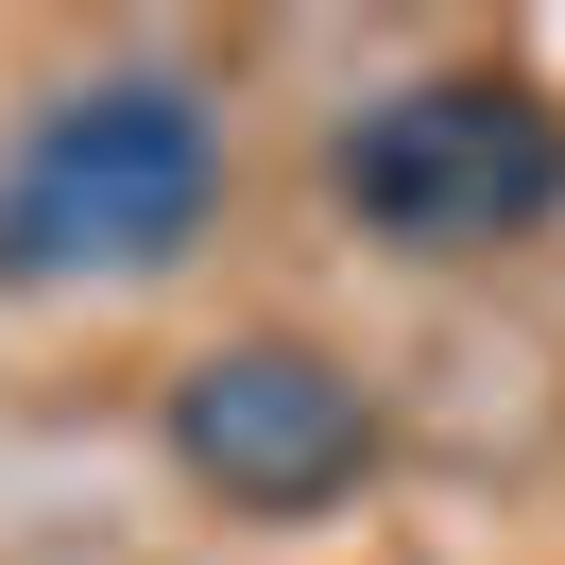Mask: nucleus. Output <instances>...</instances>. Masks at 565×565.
Returning <instances> with one entry per match:
<instances>
[{"instance_id":"obj_1","label":"nucleus","mask_w":565,"mask_h":565,"mask_svg":"<svg viewBox=\"0 0 565 565\" xmlns=\"http://www.w3.org/2000/svg\"><path fill=\"white\" fill-rule=\"evenodd\" d=\"M223 223V104L189 70H86L0 154V275H172Z\"/></svg>"},{"instance_id":"obj_3","label":"nucleus","mask_w":565,"mask_h":565,"mask_svg":"<svg viewBox=\"0 0 565 565\" xmlns=\"http://www.w3.org/2000/svg\"><path fill=\"white\" fill-rule=\"evenodd\" d=\"M172 462L257 531H309L326 497H360L377 462V394L343 377L326 343H206L172 377Z\"/></svg>"},{"instance_id":"obj_2","label":"nucleus","mask_w":565,"mask_h":565,"mask_svg":"<svg viewBox=\"0 0 565 565\" xmlns=\"http://www.w3.org/2000/svg\"><path fill=\"white\" fill-rule=\"evenodd\" d=\"M326 189L394 257H497L565 206V104L531 70H412L326 138Z\"/></svg>"}]
</instances>
